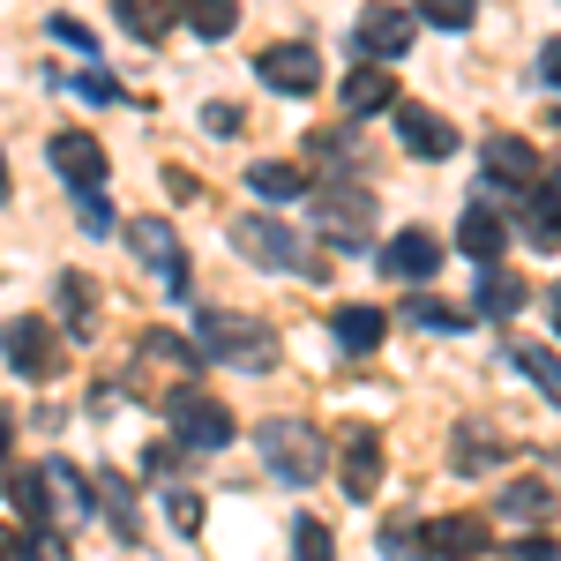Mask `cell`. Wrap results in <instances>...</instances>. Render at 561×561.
<instances>
[{"mask_svg": "<svg viewBox=\"0 0 561 561\" xmlns=\"http://www.w3.org/2000/svg\"><path fill=\"white\" fill-rule=\"evenodd\" d=\"M262 457H270V472L285 479V486H314L322 465H330V442L307 427V420H270L262 427Z\"/></svg>", "mask_w": 561, "mask_h": 561, "instance_id": "obj_1", "label": "cell"}, {"mask_svg": "<svg viewBox=\"0 0 561 561\" xmlns=\"http://www.w3.org/2000/svg\"><path fill=\"white\" fill-rule=\"evenodd\" d=\"M203 337H210V359H232V367H248V375H262V367H277V337L262 330V322H248V314H203Z\"/></svg>", "mask_w": 561, "mask_h": 561, "instance_id": "obj_2", "label": "cell"}, {"mask_svg": "<svg viewBox=\"0 0 561 561\" xmlns=\"http://www.w3.org/2000/svg\"><path fill=\"white\" fill-rule=\"evenodd\" d=\"M225 232H232V248H240L248 262H262V270H314V255L300 248V232H293V225H277V217L248 210V217H232Z\"/></svg>", "mask_w": 561, "mask_h": 561, "instance_id": "obj_3", "label": "cell"}, {"mask_svg": "<svg viewBox=\"0 0 561 561\" xmlns=\"http://www.w3.org/2000/svg\"><path fill=\"white\" fill-rule=\"evenodd\" d=\"M412 38H420V15H412V8H397V0H375V8L352 23V45L367 53V68L404 60V53H412Z\"/></svg>", "mask_w": 561, "mask_h": 561, "instance_id": "obj_4", "label": "cell"}, {"mask_svg": "<svg viewBox=\"0 0 561 561\" xmlns=\"http://www.w3.org/2000/svg\"><path fill=\"white\" fill-rule=\"evenodd\" d=\"M0 352H8V367L23 375V382H53L60 375V337H53V322H38V314H15L8 330H0Z\"/></svg>", "mask_w": 561, "mask_h": 561, "instance_id": "obj_5", "label": "cell"}, {"mask_svg": "<svg viewBox=\"0 0 561 561\" xmlns=\"http://www.w3.org/2000/svg\"><path fill=\"white\" fill-rule=\"evenodd\" d=\"M165 420H173L180 449H225V442H232V412L210 404L203 389H173V397H165Z\"/></svg>", "mask_w": 561, "mask_h": 561, "instance_id": "obj_6", "label": "cell"}, {"mask_svg": "<svg viewBox=\"0 0 561 561\" xmlns=\"http://www.w3.org/2000/svg\"><path fill=\"white\" fill-rule=\"evenodd\" d=\"M45 158H53V173L68 180L76 195H105V150H98V135L60 128L53 142H45Z\"/></svg>", "mask_w": 561, "mask_h": 561, "instance_id": "obj_7", "label": "cell"}, {"mask_svg": "<svg viewBox=\"0 0 561 561\" xmlns=\"http://www.w3.org/2000/svg\"><path fill=\"white\" fill-rule=\"evenodd\" d=\"M128 248L158 270V285H165L173 300H187V255H180L173 225H158V217H128Z\"/></svg>", "mask_w": 561, "mask_h": 561, "instance_id": "obj_8", "label": "cell"}, {"mask_svg": "<svg viewBox=\"0 0 561 561\" xmlns=\"http://www.w3.org/2000/svg\"><path fill=\"white\" fill-rule=\"evenodd\" d=\"M255 76L270 90H285V98H307V90L322 83V53H314V45H270L255 60Z\"/></svg>", "mask_w": 561, "mask_h": 561, "instance_id": "obj_9", "label": "cell"}, {"mask_svg": "<svg viewBox=\"0 0 561 561\" xmlns=\"http://www.w3.org/2000/svg\"><path fill=\"white\" fill-rule=\"evenodd\" d=\"M420 554H434V561L486 554V517H434L427 531H420Z\"/></svg>", "mask_w": 561, "mask_h": 561, "instance_id": "obj_10", "label": "cell"}, {"mask_svg": "<svg viewBox=\"0 0 561 561\" xmlns=\"http://www.w3.org/2000/svg\"><path fill=\"white\" fill-rule=\"evenodd\" d=\"M382 270L397 285H427L434 270H442V240H434V232H397L382 248Z\"/></svg>", "mask_w": 561, "mask_h": 561, "instance_id": "obj_11", "label": "cell"}, {"mask_svg": "<svg viewBox=\"0 0 561 561\" xmlns=\"http://www.w3.org/2000/svg\"><path fill=\"white\" fill-rule=\"evenodd\" d=\"M397 135H404L412 158H449L457 150V128L442 113H427V105H404V98H397Z\"/></svg>", "mask_w": 561, "mask_h": 561, "instance_id": "obj_12", "label": "cell"}, {"mask_svg": "<svg viewBox=\"0 0 561 561\" xmlns=\"http://www.w3.org/2000/svg\"><path fill=\"white\" fill-rule=\"evenodd\" d=\"M367 217H375L367 187H345V195L330 187V195H322V232H330L337 248H359V240H367Z\"/></svg>", "mask_w": 561, "mask_h": 561, "instance_id": "obj_13", "label": "cell"}, {"mask_svg": "<svg viewBox=\"0 0 561 561\" xmlns=\"http://www.w3.org/2000/svg\"><path fill=\"white\" fill-rule=\"evenodd\" d=\"M375 486H382V442L359 427V434H345V494H352V502H367Z\"/></svg>", "mask_w": 561, "mask_h": 561, "instance_id": "obj_14", "label": "cell"}, {"mask_svg": "<svg viewBox=\"0 0 561 561\" xmlns=\"http://www.w3.org/2000/svg\"><path fill=\"white\" fill-rule=\"evenodd\" d=\"M502 240H510V232H502V217L486 210V203H472V210L457 217V248H465L472 262H486V270L502 262Z\"/></svg>", "mask_w": 561, "mask_h": 561, "instance_id": "obj_15", "label": "cell"}, {"mask_svg": "<svg viewBox=\"0 0 561 561\" xmlns=\"http://www.w3.org/2000/svg\"><path fill=\"white\" fill-rule=\"evenodd\" d=\"M90 494V510H105V517H113V531H121V539H135V531H142V510H135V494H128V479H113V472H98L83 486Z\"/></svg>", "mask_w": 561, "mask_h": 561, "instance_id": "obj_16", "label": "cell"}, {"mask_svg": "<svg viewBox=\"0 0 561 561\" xmlns=\"http://www.w3.org/2000/svg\"><path fill=\"white\" fill-rule=\"evenodd\" d=\"M113 8H121V23H128L142 45H158L180 23V8H187V0H113Z\"/></svg>", "mask_w": 561, "mask_h": 561, "instance_id": "obj_17", "label": "cell"}, {"mask_svg": "<svg viewBox=\"0 0 561 561\" xmlns=\"http://www.w3.org/2000/svg\"><path fill=\"white\" fill-rule=\"evenodd\" d=\"M486 173L531 187L539 180V158H531V142H517V135H486Z\"/></svg>", "mask_w": 561, "mask_h": 561, "instance_id": "obj_18", "label": "cell"}, {"mask_svg": "<svg viewBox=\"0 0 561 561\" xmlns=\"http://www.w3.org/2000/svg\"><path fill=\"white\" fill-rule=\"evenodd\" d=\"M60 322H68L76 337L98 330V285H90L83 270H60Z\"/></svg>", "mask_w": 561, "mask_h": 561, "instance_id": "obj_19", "label": "cell"}, {"mask_svg": "<svg viewBox=\"0 0 561 561\" xmlns=\"http://www.w3.org/2000/svg\"><path fill=\"white\" fill-rule=\"evenodd\" d=\"M330 330H337V345H345V352H375L389 337V314H382V307H337Z\"/></svg>", "mask_w": 561, "mask_h": 561, "instance_id": "obj_20", "label": "cell"}, {"mask_svg": "<svg viewBox=\"0 0 561 561\" xmlns=\"http://www.w3.org/2000/svg\"><path fill=\"white\" fill-rule=\"evenodd\" d=\"M345 105L352 113H389V105H397V76H389V68H352Z\"/></svg>", "mask_w": 561, "mask_h": 561, "instance_id": "obj_21", "label": "cell"}, {"mask_svg": "<svg viewBox=\"0 0 561 561\" xmlns=\"http://www.w3.org/2000/svg\"><path fill=\"white\" fill-rule=\"evenodd\" d=\"M524 240H531L539 255H554V248H561V187H539V195H531V210H524Z\"/></svg>", "mask_w": 561, "mask_h": 561, "instance_id": "obj_22", "label": "cell"}, {"mask_svg": "<svg viewBox=\"0 0 561 561\" xmlns=\"http://www.w3.org/2000/svg\"><path fill=\"white\" fill-rule=\"evenodd\" d=\"M248 187H255L262 203H293V195L314 187V173L307 165H248Z\"/></svg>", "mask_w": 561, "mask_h": 561, "instance_id": "obj_23", "label": "cell"}, {"mask_svg": "<svg viewBox=\"0 0 561 561\" xmlns=\"http://www.w3.org/2000/svg\"><path fill=\"white\" fill-rule=\"evenodd\" d=\"M510 367H524V375H531V382L547 389V404H561V352L554 345H510Z\"/></svg>", "mask_w": 561, "mask_h": 561, "instance_id": "obj_24", "label": "cell"}, {"mask_svg": "<svg viewBox=\"0 0 561 561\" xmlns=\"http://www.w3.org/2000/svg\"><path fill=\"white\" fill-rule=\"evenodd\" d=\"M547 510H554V494H547L539 479H517V486L502 494V517H517V524H547Z\"/></svg>", "mask_w": 561, "mask_h": 561, "instance_id": "obj_25", "label": "cell"}, {"mask_svg": "<svg viewBox=\"0 0 561 561\" xmlns=\"http://www.w3.org/2000/svg\"><path fill=\"white\" fill-rule=\"evenodd\" d=\"M187 23H195V38H225L240 23V0H187Z\"/></svg>", "mask_w": 561, "mask_h": 561, "instance_id": "obj_26", "label": "cell"}, {"mask_svg": "<svg viewBox=\"0 0 561 561\" xmlns=\"http://www.w3.org/2000/svg\"><path fill=\"white\" fill-rule=\"evenodd\" d=\"M517 307H524L517 277H502V270H486V277H479V314H517Z\"/></svg>", "mask_w": 561, "mask_h": 561, "instance_id": "obj_27", "label": "cell"}, {"mask_svg": "<svg viewBox=\"0 0 561 561\" xmlns=\"http://www.w3.org/2000/svg\"><path fill=\"white\" fill-rule=\"evenodd\" d=\"M293 561H330V524H322V517L293 524Z\"/></svg>", "mask_w": 561, "mask_h": 561, "instance_id": "obj_28", "label": "cell"}, {"mask_svg": "<svg viewBox=\"0 0 561 561\" xmlns=\"http://www.w3.org/2000/svg\"><path fill=\"white\" fill-rule=\"evenodd\" d=\"M502 449H494V434H479V427H465L457 434V472H486Z\"/></svg>", "mask_w": 561, "mask_h": 561, "instance_id": "obj_29", "label": "cell"}, {"mask_svg": "<svg viewBox=\"0 0 561 561\" xmlns=\"http://www.w3.org/2000/svg\"><path fill=\"white\" fill-rule=\"evenodd\" d=\"M420 15H427V23H442V31H465V23L479 15V0H420Z\"/></svg>", "mask_w": 561, "mask_h": 561, "instance_id": "obj_30", "label": "cell"}, {"mask_svg": "<svg viewBox=\"0 0 561 561\" xmlns=\"http://www.w3.org/2000/svg\"><path fill=\"white\" fill-rule=\"evenodd\" d=\"M23 561H76L60 531H23Z\"/></svg>", "mask_w": 561, "mask_h": 561, "instance_id": "obj_31", "label": "cell"}, {"mask_svg": "<svg viewBox=\"0 0 561 561\" xmlns=\"http://www.w3.org/2000/svg\"><path fill=\"white\" fill-rule=\"evenodd\" d=\"M502 561H561V547L547 539V531H531V539H517V547H510Z\"/></svg>", "mask_w": 561, "mask_h": 561, "instance_id": "obj_32", "label": "cell"}, {"mask_svg": "<svg viewBox=\"0 0 561 561\" xmlns=\"http://www.w3.org/2000/svg\"><path fill=\"white\" fill-rule=\"evenodd\" d=\"M404 314H412V322H434V330H457V307H442V300H427V293H420V300L404 307Z\"/></svg>", "mask_w": 561, "mask_h": 561, "instance_id": "obj_33", "label": "cell"}, {"mask_svg": "<svg viewBox=\"0 0 561 561\" xmlns=\"http://www.w3.org/2000/svg\"><path fill=\"white\" fill-rule=\"evenodd\" d=\"M53 38H60V45H76V53H98V38H90L76 15H53Z\"/></svg>", "mask_w": 561, "mask_h": 561, "instance_id": "obj_34", "label": "cell"}, {"mask_svg": "<svg viewBox=\"0 0 561 561\" xmlns=\"http://www.w3.org/2000/svg\"><path fill=\"white\" fill-rule=\"evenodd\" d=\"M121 217H113V203L105 195H83V232H113Z\"/></svg>", "mask_w": 561, "mask_h": 561, "instance_id": "obj_35", "label": "cell"}, {"mask_svg": "<svg viewBox=\"0 0 561 561\" xmlns=\"http://www.w3.org/2000/svg\"><path fill=\"white\" fill-rule=\"evenodd\" d=\"M382 554H389V561L420 554V531H397V524H389V531H382Z\"/></svg>", "mask_w": 561, "mask_h": 561, "instance_id": "obj_36", "label": "cell"}, {"mask_svg": "<svg viewBox=\"0 0 561 561\" xmlns=\"http://www.w3.org/2000/svg\"><path fill=\"white\" fill-rule=\"evenodd\" d=\"M203 128H210V135H240V105H210Z\"/></svg>", "mask_w": 561, "mask_h": 561, "instance_id": "obj_37", "label": "cell"}, {"mask_svg": "<svg viewBox=\"0 0 561 561\" xmlns=\"http://www.w3.org/2000/svg\"><path fill=\"white\" fill-rule=\"evenodd\" d=\"M173 524L180 531H203V502L195 494H173Z\"/></svg>", "mask_w": 561, "mask_h": 561, "instance_id": "obj_38", "label": "cell"}, {"mask_svg": "<svg viewBox=\"0 0 561 561\" xmlns=\"http://www.w3.org/2000/svg\"><path fill=\"white\" fill-rule=\"evenodd\" d=\"M90 98V105H113V98H121V83H113V76H83V83H76Z\"/></svg>", "mask_w": 561, "mask_h": 561, "instance_id": "obj_39", "label": "cell"}, {"mask_svg": "<svg viewBox=\"0 0 561 561\" xmlns=\"http://www.w3.org/2000/svg\"><path fill=\"white\" fill-rule=\"evenodd\" d=\"M142 465H150V479H158V472H173V465H180V449H173V442H150V457H142Z\"/></svg>", "mask_w": 561, "mask_h": 561, "instance_id": "obj_40", "label": "cell"}, {"mask_svg": "<svg viewBox=\"0 0 561 561\" xmlns=\"http://www.w3.org/2000/svg\"><path fill=\"white\" fill-rule=\"evenodd\" d=\"M539 76H547V83H554V90H561V38H554V45H547V53H539Z\"/></svg>", "mask_w": 561, "mask_h": 561, "instance_id": "obj_41", "label": "cell"}, {"mask_svg": "<svg viewBox=\"0 0 561 561\" xmlns=\"http://www.w3.org/2000/svg\"><path fill=\"white\" fill-rule=\"evenodd\" d=\"M0 561H23V539H15L8 524H0Z\"/></svg>", "mask_w": 561, "mask_h": 561, "instance_id": "obj_42", "label": "cell"}, {"mask_svg": "<svg viewBox=\"0 0 561 561\" xmlns=\"http://www.w3.org/2000/svg\"><path fill=\"white\" fill-rule=\"evenodd\" d=\"M8 434H15V420H8V404H0V449H8Z\"/></svg>", "mask_w": 561, "mask_h": 561, "instance_id": "obj_43", "label": "cell"}, {"mask_svg": "<svg viewBox=\"0 0 561 561\" xmlns=\"http://www.w3.org/2000/svg\"><path fill=\"white\" fill-rule=\"evenodd\" d=\"M0 203H8V158H0Z\"/></svg>", "mask_w": 561, "mask_h": 561, "instance_id": "obj_44", "label": "cell"}, {"mask_svg": "<svg viewBox=\"0 0 561 561\" xmlns=\"http://www.w3.org/2000/svg\"><path fill=\"white\" fill-rule=\"evenodd\" d=\"M554 330H561V300H554Z\"/></svg>", "mask_w": 561, "mask_h": 561, "instance_id": "obj_45", "label": "cell"}]
</instances>
